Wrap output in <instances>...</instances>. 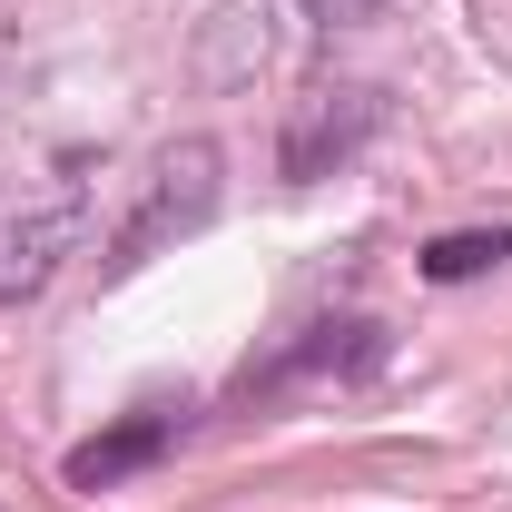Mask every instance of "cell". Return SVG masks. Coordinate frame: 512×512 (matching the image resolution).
<instances>
[{
    "instance_id": "obj_1",
    "label": "cell",
    "mask_w": 512,
    "mask_h": 512,
    "mask_svg": "<svg viewBox=\"0 0 512 512\" xmlns=\"http://www.w3.org/2000/svg\"><path fill=\"white\" fill-rule=\"evenodd\" d=\"M217 207H227V148H217L207 128L168 138V148H158V168H148V188H138V207L109 227V247H99V276L119 286V276H138V266H158L178 237L217 227Z\"/></svg>"
},
{
    "instance_id": "obj_2",
    "label": "cell",
    "mask_w": 512,
    "mask_h": 512,
    "mask_svg": "<svg viewBox=\"0 0 512 512\" xmlns=\"http://www.w3.org/2000/svg\"><path fill=\"white\" fill-rule=\"evenodd\" d=\"M394 365V335L375 316H306L296 335H276V355H247L227 384V414H266V404H296V394H345V384H375Z\"/></svg>"
},
{
    "instance_id": "obj_3",
    "label": "cell",
    "mask_w": 512,
    "mask_h": 512,
    "mask_svg": "<svg viewBox=\"0 0 512 512\" xmlns=\"http://www.w3.org/2000/svg\"><path fill=\"white\" fill-rule=\"evenodd\" d=\"M384 119H394V89H375V79H325V89H306L286 109V128H276V178L286 188H316L335 168H355L384 138Z\"/></svg>"
},
{
    "instance_id": "obj_4",
    "label": "cell",
    "mask_w": 512,
    "mask_h": 512,
    "mask_svg": "<svg viewBox=\"0 0 512 512\" xmlns=\"http://www.w3.org/2000/svg\"><path fill=\"white\" fill-rule=\"evenodd\" d=\"M89 237V188L60 178L40 207H0V306H30Z\"/></svg>"
},
{
    "instance_id": "obj_5",
    "label": "cell",
    "mask_w": 512,
    "mask_h": 512,
    "mask_svg": "<svg viewBox=\"0 0 512 512\" xmlns=\"http://www.w3.org/2000/svg\"><path fill=\"white\" fill-rule=\"evenodd\" d=\"M188 394H148V404H128L119 424H99L89 444H69L60 453V483L69 493H119L128 473H148V463H168V444L188 434Z\"/></svg>"
},
{
    "instance_id": "obj_6",
    "label": "cell",
    "mask_w": 512,
    "mask_h": 512,
    "mask_svg": "<svg viewBox=\"0 0 512 512\" xmlns=\"http://www.w3.org/2000/svg\"><path fill=\"white\" fill-rule=\"evenodd\" d=\"M503 256H512V217L503 227H453V237H434L414 266H424V286H473V276H493Z\"/></svg>"
},
{
    "instance_id": "obj_7",
    "label": "cell",
    "mask_w": 512,
    "mask_h": 512,
    "mask_svg": "<svg viewBox=\"0 0 512 512\" xmlns=\"http://www.w3.org/2000/svg\"><path fill=\"white\" fill-rule=\"evenodd\" d=\"M306 20L316 30H365V20H384V0H306Z\"/></svg>"
}]
</instances>
